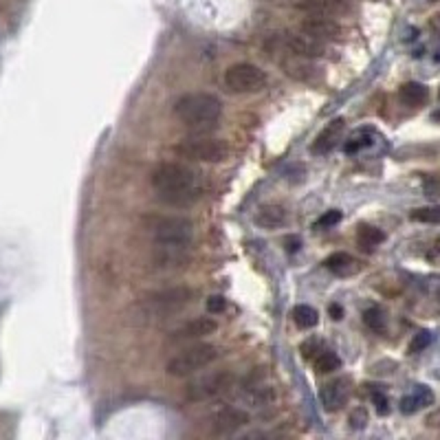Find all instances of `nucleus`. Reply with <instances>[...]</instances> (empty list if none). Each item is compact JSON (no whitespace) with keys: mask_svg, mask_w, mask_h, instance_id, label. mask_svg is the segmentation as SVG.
Listing matches in <instances>:
<instances>
[{"mask_svg":"<svg viewBox=\"0 0 440 440\" xmlns=\"http://www.w3.org/2000/svg\"><path fill=\"white\" fill-rule=\"evenodd\" d=\"M225 306H227V302H225V298H220V295H212V298L207 300V310H209L212 315L223 313Z\"/></svg>","mask_w":440,"mask_h":440,"instance_id":"31","label":"nucleus"},{"mask_svg":"<svg viewBox=\"0 0 440 440\" xmlns=\"http://www.w3.org/2000/svg\"><path fill=\"white\" fill-rule=\"evenodd\" d=\"M363 324L368 326L370 330H374V333H383L385 330V317H383V310L372 306L363 313Z\"/></svg>","mask_w":440,"mask_h":440,"instance_id":"25","label":"nucleus"},{"mask_svg":"<svg viewBox=\"0 0 440 440\" xmlns=\"http://www.w3.org/2000/svg\"><path fill=\"white\" fill-rule=\"evenodd\" d=\"M385 240V233L379 229V227H372V225H361L359 231H357V243L361 249H374L379 247L381 243Z\"/></svg>","mask_w":440,"mask_h":440,"instance_id":"21","label":"nucleus"},{"mask_svg":"<svg viewBox=\"0 0 440 440\" xmlns=\"http://www.w3.org/2000/svg\"><path fill=\"white\" fill-rule=\"evenodd\" d=\"M432 403H434V394H432V390L427 388V385H416L412 394L403 396V401H401V412L403 414H414L420 408L432 405Z\"/></svg>","mask_w":440,"mask_h":440,"instance_id":"16","label":"nucleus"},{"mask_svg":"<svg viewBox=\"0 0 440 440\" xmlns=\"http://www.w3.org/2000/svg\"><path fill=\"white\" fill-rule=\"evenodd\" d=\"M341 130H343V119H335L333 123H328L326 130L315 139V143H313V152H315V154L328 152V150L335 145V141L339 139Z\"/></svg>","mask_w":440,"mask_h":440,"instance_id":"18","label":"nucleus"},{"mask_svg":"<svg viewBox=\"0 0 440 440\" xmlns=\"http://www.w3.org/2000/svg\"><path fill=\"white\" fill-rule=\"evenodd\" d=\"M365 423H368V412H365L363 408H357V410L350 412V425L355 429H363Z\"/></svg>","mask_w":440,"mask_h":440,"instance_id":"28","label":"nucleus"},{"mask_svg":"<svg viewBox=\"0 0 440 440\" xmlns=\"http://www.w3.org/2000/svg\"><path fill=\"white\" fill-rule=\"evenodd\" d=\"M423 192L432 198H438L440 196V172H434V174H427L423 178Z\"/></svg>","mask_w":440,"mask_h":440,"instance_id":"26","label":"nucleus"},{"mask_svg":"<svg viewBox=\"0 0 440 440\" xmlns=\"http://www.w3.org/2000/svg\"><path fill=\"white\" fill-rule=\"evenodd\" d=\"M436 249L440 251V238H438V240H436Z\"/></svg>","mask_w":440,"mask_h":440,"instance_id":"33","label":"nucleus"},{"mask_svg":"<svg viewBox=\"0 0 440 440\" xmlns=\"http://www.w3.org/2000/svg\"><path fill=\"white\" fill-rule=\"evenodd\" d=\"M267 73L249 62L233 64L225 71V86L231 93H258L267 86Z\"/></svg>","mask_w":440,"mask_h":440,"instance_id":"7","label":"nucleus"},{"mask_svg":"<svg viewBox=\"0 0 440 440\" xmlns=\"http://www.w3.org/2000/svg\"><path fill=\"white\" fill-rule=\"evenodd\" d=\"M302 31L306 35H310V38H317L322 42H330V40L341 38V27L335 23V18H330V16L308 13V18L302 23Z\"/></svg>","mask_w":440,"mask_h":440,"instance_id":"10","label":"nucleus"},{"mask_svg":"<svg viewBox=\"0 0 440 440\" xmlns=\"http://www.w3.org/2000/svg\"><path fill=\"white\" fill-rule=\"evenodd\" d=\"M218 330V324L209 317H196L190 319L183 326H178L172 333V341H194V339H203L207 335H214Z\"/></svg>","mask_w":440,"mask_h":440,"instance_id":"12","label":"nucleus"},{"mask_svg":"<svg viewBox=\"0 0 440 440\" xmlns=\"http://www.w3.org/2000/svg\"><path fill=\"white\" fill-rule=\"evenodd\" d=\"M401 102L408 104V106H420L425 104L427 97H429V90L425 84H418V82H408L401 86Z\"/></svg>","mask_w":440,"mask_h":440,"instance_id":"19","label":"nucleus"},{"mask_svg":"<svg viewBox=\"0 0 440 440\" xmlns=\"http://www.w3.org/2000/svg\"><path fill=\"white\" fill-rule=\"evenodd\" d=\"M209 425H212V432L214 434H220V436H227V434H236L240 427L249 425V414L240 408H220L214 412L212 420H209Z\"/></svg>","mask_w":440,"mask_h":440,"instance_id":"9","label":"nucleus"},{"mask_svg":"<svg viewBox=\"0 0 440 440\" xmlns=\"http://www.w3.org/2000/svg\"><path fill=\"white\" fill-rule=\"evenodd\" d=\"M194 298V291L188 286H174V288H165V291H157L152 295L143 298L137 306V310L141 313V317H148L152 322L157 319H165L178 310L185 308Z\"/></svg>","mask_w":440,"mask_h":440,"instance_id":"4","label":"nucleus"},{"mask_svg":"<svg viewBox=\"0 0 440 440\" xmlns=\"http://www.w3.org/2000/svg\"><path fill=\"white\" fill-rule=\"evenodd\" d=\"M150 183L165 205L190 207L200 198L196 172L183 163H161L159 168L152 170Z\"/></svg>","mask_w":440,"mask_h":440,"instance_id":"1","label":"nucleus"},{"mask_svg":"<svg viewBox=\"0 0 440 440\" xmlns=\"http://www.w3.org/2000/svg\"><path fill=\"white\" fill-rule=\"evenodd\" d=\"M372 403L377 405V412L379 414H388L390 412V401L383 392H372Z\"/></svg>","mask_w":440,"mask_h":440,"instance_id":"29","label":"nucleus"},{"mask_svg":"<svg viewBox=\"0 0 440 440\" xmlns=\"http://www.w3.org/2000/svg\"><path fill=\"white\" fill-rule=\"evenodd\" d=\"M218 348L212 346V343H196V346H190L185 350H181L178 355H174L168 363H165V372L170 377H176V379H183V377H190V374H196L200 370L209 368V365L218 359Z\"/></svg>","mask_w":440,"mask_h":440,"instance_id":"5","label":"nucleus"},{"mask_svg":"<svg viewBox=\"0 0 440 440\" xmlns=\"http://www.w3.org/2000/svg\"><path fill=\"white\" fill-rule=\"evenodd\" d=\"M284 47L291 55H300V58H322L326 53V42L317 40V38H310L304 31L302 33H293V35H286L284 38Z\"/></svg>","mask_w":440,"mask_h":440,"instance_id":"11","label":"nucleus"},{"mask_svg":"<svg viewBox=\"0 0 440 440\" xmlns=\"http://www.w3.org/2000/svg\"><path fill=\"white\" fill-rule=\"evenodd\" d=\"M410 218L414 220V223H427V225H440V205L414 209V212L410 214Z\"/></svg>","mask_w":440,"mask_h":440,"instance_id":"24","label":"nucleus"},{"mask_svg":"<svg viewBox=\"0 0 440 440\" xmlns=\"http://www.w3.org/2000/svg\"><path fill=\"white\" fill-rule=\"evenodd\" d=\"M313 361H315V370L322 372V374L335 372V370H339V365H341V359L333 350H326V348H322Z\"/></svg>","mask_w":440,"mask_h":440,"instance_id":"23","label":"nucleus"},{"mask_svg":"<svg viewBox=\"0 0 440 440\" xmlns=\"http://www.w3.org/2000/svg\"><path fill=\"white\" fill-rule=\"evenodd\" d=\"M174 152L181 159L200 161V163H220L229 157V148L225 141L212 137H188L174 145Z\"/></svg>","mask_w":440,"mask_h":440,"instance_id":"6","label":"nucleus"},{"mask_svg":"<svg viewBox=\"0 0 440 440\" xmlns=\"http://www.w3.org/2000/svg\"><path fill=\"white\" fill-rule=\"evenodd\" d=\"M233 385V374L231 372H214L207 374L203 379H196L194 383L188 385L185 396L194 403H203V401H212L220 394H225Z\"/></svg>","mask_w":440,"mask_h":440,"instance_id":"8","label":"nucleus"},{"mask_svg":"<svg viewBox=\"0 0 440 440\" xmlns=\"http://www.w3.org/2000/svg\"><path fill=\"white\" fill-rule=\"evenodd\" d=\"M293 322H295L300 328L308 330V328H315L317 322H319V315H317V310L313 306H306V304H300L293 308Z\"/></svg>","mask_w":440,"mask_h":440,"instance_id":"22","label":"nucleus"},{"mask_svg":"<svg viewBox=\"0 0 440 440\" xmlns=\"http://www.w3.org/2000/svg\"><path fill=\"white\" fill-rule=\"evenodd\" d=\"M438 302H440V291H438Z\"/></svg>","mask_w":440,"mask_h":440,"instance_id":"34","label":"nucleus"},{"mask_svg":"<svg viewBox=\"0 0 440 440\" xmlns=\"http://www.w3.org/2000/svg\"><path fill=\"white\" fill-rule=\"evenodd\" d=\"M148 229L154 238V243L163 251V262H176L183 258V253L190 247L194 238L192 220L183 216H157L148 220Z\"/></svg>","mask_w":440,"mask_h":440,"instance_id":"2","label":"nucleus"},{"mask_svg":"<svg viewBox=\"0 0 440 440\" xmlns=\"http://www.w3.org/2000/svg\"><path fill=\"white\" fill-rule=\"evenodd\" d=\"M319 398L324 403V408L328 412H337L346 405V401H348V388H346V383L343 381H333V383H328L322 388L319 392Z\"/></svg>","mask_w":440,"mask_h":440,"instance_id":"14","label":"nucleus"},{"mask_svg":"<svg viewBox=\"0 0 440 440\" xmlns=\"http://www.w3.org/2000/svg\"><path fill=\"white\" fill-rule=\"evenodd\" d=\"M174 115L181 123L194 128V130H205V128L216 126L223 115V104L212 93H190L174 104Z\"/></svg>","mask_w":440,"mask_h":440,"instance_id":"3","label":"nucleus"},{"mask_svg":"<svg viewBox=\"0 0 440 440\" xmlns=\"http://www.w3.org/2000/svg\"><path fill=\"white\" fill-rule=\"evenodd\" d=\"M300 9L306 13L335 18V16L346 13L348 9H350V3H348V0H300Z\"/></svg>","mask_w":440,"mask_h":440,"instance_id":"13","label":"nucleus"},{"mask_svg":"<svg viewBox=\"0 0 440 440\" xmlns=\"http://www.w3.org/2000/svg\"><path fill=\"white\" fill-rule=\"evenodd\" d=\"M298 60H286V62H282V66H284V71L288 73L291 78H295V80H302V82H310L313 80V75H315V71L317 68H313L308 62H302V60H306V58H300V55H295Z\"/></svg>","mask_w":440,"mask_h":440,"instance_id":"20","label":"nucleus"},{"mask_svg":"<svg viewBox=\"0 0 440 440\" xmlns=\"http://www.w3.org/2000/svg\"><path fill=\"white\" fill-rule=\"evenodd\" d=\"M326 269H328L330 273L339 275V278H348V275H355V273H359L361 264L353 258L350 253H343V251H339V253L328 255V260H326Z\"/></svg>","mask_w":440,"mask_h":440,"instance_id":"15","label":"nucleus"},{"mask_svg":"<svg viewBox=\"0 0 440 440\" xmlns=\"http://www.w3.org/2000/svg\"><path fill=\"white\" fill-rule=\"evenodd\" d=\"M330 313H333V319H341V308L337 306V304H333V306H330Z\"/></svg>","mask_w":440,"mask_h":440,"instance_id":"32","label":"nucleus"},{"mask_svg":"<svg viewBox=\"0 0 440 440\" xmlns=\"http://www.w3.org/2000/svg\"><path fill=\"white\" fill-rule=\"evenodd\" d=\"M286 209L282 205H262L255 214V223L264 229H275L286 223Z\"/></svg>","mask_w":440,"mask_h":440,"instance_id":"17","label":"nucleus"},{"mask_svg":"<svg viewBox=\"0 0 440 440\" xmlns=\"http://www.w3.org/2000/svg\"><path fill=\"white\" fill-rule=\"evenodd\" d=\"M429 343H432V335L427 333V330H423V333H418V335L414 337V341H412V346H410V353H412V355L423 353Z\"/></svg>","mask_w":440,"mask_h":440,"instance_id":"27","label":"nucleus"},{"mask_svg":"<svg viewBox=\"0 0 440 440\" xmlns=\"http://www.w3.org/2000/svg\"><path fill=\"white\" fill-rule=\"evenodd\" d=\"M341 220V212H337V209H333V212H328V214H324L319 220H317V227H333V225H337Z\"/></svg>","mask_w":440,"mask_h":440,"instance_id":"30","label":"nucleus"}]
</instances>
